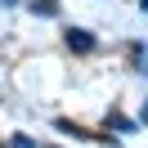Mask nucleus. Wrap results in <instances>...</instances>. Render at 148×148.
Returning a JSON list of instances; mask_svg holds the SVG:
<instances>
[{
  "instance_id": "nucleus-1",
  "label": "nucleus",
  "mask_w": 148,
  "mask_h": 148,
  "mask_svg": "<svg viewBox=\"0 0 148 148\" xmlns=\"http://www.w3.org/2000/svg\"><path fill=\"white\" fill-rule=\"evenodd\" d=\"M67 49L90 54V49H94V36H90V32H81V27H72V32H67Z\"/></svg>"
},
{
  "instance_id": "nucleus-2",
  "label": "nucleus",
  "mask_w": 148,
  "mask_h": 148,
  "mask_svg": "<svg viewBox=\"0 0 148 148\" xmlns=\"http://www.w3.org/2000/svg\"><path fill=\"white\" fill-rule=\"evenodd\" d=\"M32 14H45V18H54V14H58V0H32Z\"/></svg>"
},
{
  "instance_id": "nucleus-3",
  "label": "nucleus",
  "mask_w": 148,
  "mask_h": 148,
  "mask_svg": "<svg viewBox=\"0 0 148 148\" xmlns=\"http://www.w3.org/2000/svg\"><path fill=\"white\" fill-rule=\"evenodd\" d=\"M14 148H32V139L27 135H14Z\"/></svg>"
},
{
  "instance_id": "nucleus-4",
  "label": "nucleus",
  "mask_w": 148,
  "mask_h": 148,
  "mask_svg": "<svg viewBox=\"0 0 148 148\" xmlns=\"http://www.w3.org/2000/svg\"><path fill=\"white\" fill-rule=\"evenodd\" d=\"M139 117H144V126H148V103H144V112H139Z\"/></svg>"
},
{
  "instance_id": "nucleus-5",
  "label": "nucleus",
  "mask_w": 148,
  "mask_h": 148,
  "mask_svg": "<svg viewBox=\"0 0 148 148\" xmlns=\"http://www.w3.org/2000/svg\"><path fill=\"white\" fill-rule=\"evenodd\" d=\"M139 5H144V9H148V0H139Z\"/></svg>"
}]
</instances>
